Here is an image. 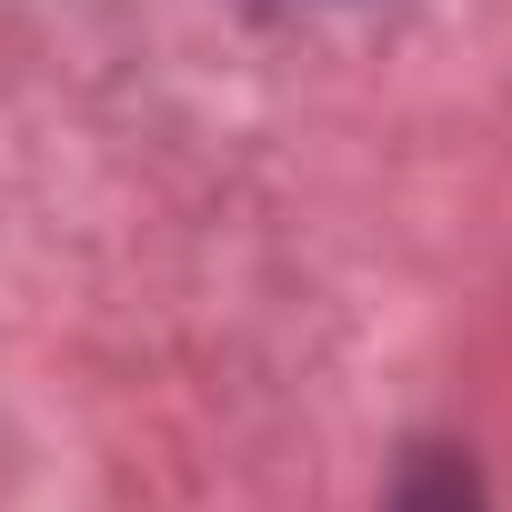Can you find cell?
I'll return each instance as SVG.
<instances>
[{"label": "cell", "mask_w": 512, "mask_h": 512, "mask_svg": "<svg viewBox=\"0 0 512 512\" xmlns=\"http://www.w3.org/2000/svg\"><path fill=\"white\" fill-rule=\"evenodd\" d=\"M392 512H482V482H472V462H462V452H412V472H402Z\"/></svg>", "instance_id": "cell-1"}]
</instances>
